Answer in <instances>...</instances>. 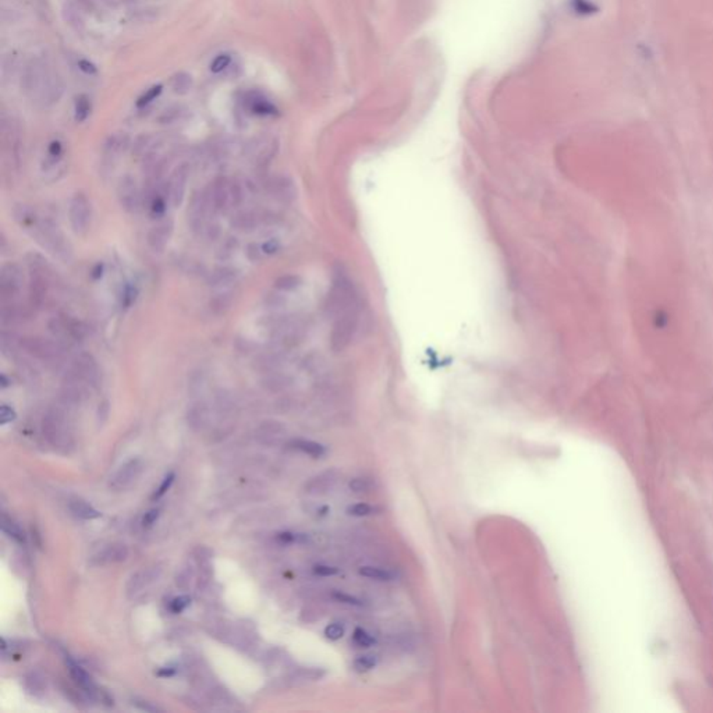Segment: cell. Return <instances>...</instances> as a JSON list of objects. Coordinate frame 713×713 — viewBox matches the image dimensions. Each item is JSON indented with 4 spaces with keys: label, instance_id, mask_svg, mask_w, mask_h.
<instances>
[{
    "label": "cell",
    "instance_id": "obj_40",
    "mask_svg": "<svg viewBox=\"0 0 713 713\" xmlns=\"http://www.w3.org/2000/svg\"><path fill=\"white\" fill-rule=\"evenodd\" d=\"M175 478H176V475H175L173 472H170V474H169V475L163 479V482L160 484V486L155 491V494L152 495V500L160 499V498H162V496H163V495H165V494L170 489V486H172V485H173V482H175Z\"/></svg>",
    "mask_w": 713,
    "mask_h": 713
},
{
    "label": "cell",
    "instance_id": "obj_49",
    "mask_svg": "<svg viewBox=\"0 0 713 713\" xmlns=\"http://www.w3.org/2000/svg\"><path fill=\"white\" fill-rule=\"evenodd\" d=\"M134 705H136V707H138L140 709H143L145 712H156V711H159L156 707H152V705H149V704H143V701H136V702H134Z\"/></svg>",
    "mask_w": 713,
    "mask_h": 713
},
{
    "label": "cell",
    "instance_id": "obj_31",
    "mask_svg": "<svg viewBox=\"0 0 713 713\" xmlns=\"http://www.w3.org/2000/svg\"><path fill=\"white\" fill-rule=\"evenodd\" d=\"M1 530L10 538H13L14 540H17L20 543L26 542V536L23 534L21 528L11 518H9L6 514H3V518H1Z\"/></svg>",
    "mask_w": 713,
    "mask_h": 713
},
{
    "label": "cell",
    "instance_id": "obj_10",
    "mask_svg": "<svg viewBox=\"0 0 713 713\" xmlns=\"http://www.w3.org/2000/svg\"><path fill=\"white\" fill-rule=\"evenodd\" d=\"M70 374L85 382L88 386H97L101 381V369L95 356L85 352H81L74 356Z\"/></svg>",
    "mask_w": 713,
    "mask_h": 713
},
{
    "label": "cell",
    "instance_id": "obj_32",
    "mask_svg": "<svg viewBox=\"0 0 713 713\" xmlns=\"http://www.w3.org/2000/svg\"><path fill=\"white\" fill-rule=\"evenodd\" d=\"M192 87V78L187 72H178L172 80V88L176 94H185Z\"/></svg>",
    "mask_w": 713,
    "mask_h": 713
},
{
    "label": "cell",
    "instance_id": "obj_14",
    "mask_svg": "<svg viewBox=\"0 0 713 713\" xmlns=\"http://www.w3.org/2000/svg\"><path fill=\"white\" fill-rule=\"evenodd\" d=\"M209 214L205 207L204 201V194L202 192H194L190 201L188 207V223L192 229V232L202 233L207 230V220Z\"/></svg>",
    "mask_w": 713,
    "mask_h": 713
},
{
    "label": "cell",
    "instance_id": "obj_11",
    "mask_svg": "<svg viewBox=\"0 0 713 713\" xmlns=\"http://www.w3.org/2000/svg\"><path fill=\"white\" fill-rule=\"evenodd\" d=\"M117 197L121 208L129 214H136L141 207V192L136 180L124 176L117 187Z\"/></svg>",
    "mask_w": 713,
    "mask_h": 713
},
{
    "label": "cell",
    "instance_id": "obj_26",
    "mask_svg": "<svg viewBox=\"0 0 713 713\" xmlns=\"http://www.w3.org/2000/svg\"><path fill=\"white\" fill-rule=\"evenodd\" d=\"M70 510L75 517L82 520H95L101 517V513L84 500H72Z\"/></svg>",
    "mask_w": 713,
    "mask_h": 713
},
{
    "label": "cell",
    "instance_id": "obj_8",
    "mask_svg": "<svg viewBox=\"0 0 713 713\" xmlns=\"http://www.w3.org/2000/svg\"><path fill=\"white\" fill-rule=\"evenodd\" d=\"M21 287H23L21 268L14 262L4 263L0 271V297L3 305L14 304V300L20 294Z\"/></svg>",
    "mask_w": 713,
    "mask_h": 713
},
{
    "label": "cell",
    "instance_id": "obj_46",
    "mask_svg": "<svg viewBox=\"0 0 713 713\" xmlns=\"http://www.w3.org/2000/svg\"><path fill=\"white\" fill-rule=\"evenodd\" d=\"M236 249H237V244H236V243H233V241H227V243L222 247V251H220L222 258H224V259L230 258V256L233 255V251H236Z\"/></svg>",
    "mask_w": 713,
    "mask_h": 713
},
{
    "label": "cell",
    "instance_id": "obj_13",
    "mask_svg": "<svg viewBox=\"0 0 713 713\" xmlns=\"http://www.w3.org/2000/svg\"><path fill=\"white\" fill-rule=\"evenodd\" d=\"M173 220L170 217L160 219L148 233V246L155 252H162L170 241L173 234Z\"/></svg>",
    "mask_w": 713,
    "mask_h": 713
},
{
    "label": "cell",
    "instance_id": "obj_39",
    "mask_svg": "<svg viewBox=\"0 0 713 713\" xmlns=\"http://www.w3.org/2000/svg\"><path fill=\"white\" fill-rule=\"evenodd\" d=\"M230 62H232L230 55H227V53H222V55L216 56V59H214V62L211 63V67H209V69H211V72H214V74H219V72H222L223 70H226V69L229 67Z\"/></svg>",
    "mask_w": 713,
    "mask_h": 713
},
{
    "label": "cell",
    "instance_id": "obj_34",
    "mask_svg": "<svg viewBox=\"0 0 713 713\" xmlns=\"http://www.w3.org/2000/svg\"><path fill=\"white\" fill-rule=\"evenodd\" d=\"M374 482L365 477H356L349 482V488L354 494H366L374 489Z\"/></svg>",
    "mask_w": 713,
    "mask_h": 713
},
{
    "label": "cell",
    "instance_id": "obj_1",
    "mask_svg": "<svg viewBox=\"0 0 713 713\" xmlns=\"http://www.w3.org/2000/svg\"><path fill=\"white\" fill-rule=\"evenodd\" d=\"M359 300L356 287L343 272H336L327 297V312L332 318L330 344L334 352H342L354 339L359 323Z\"/></svg>",
    "mask_w": 713,
    "mask_h": 713
},
{
    "label": "cell",
    "instance_id": "obj_37",
    "mask_svg": "<svg viewBox=\"0 0 713 713\" xmlns=\"http://www.w3.org/2000/svg\"><path fill=\"white\" fill-rule=\"evenodd\" d=\"M344 633H346V627H344V624L337 623V621L330 623V624L325 628V637H326L327 640H330V641H337V640L343 638Z\"/></svg>",
    "mask_w": 713,
    "mask_h": 713
},
{
    "label": "cell",
    "instance_id": "obj_12",
    "mask_svg": "<svg viewBox=\"0 0 713 713\" xmlns=\"http://www.w3.org/2000/svg\"><path fill=\"white\" fill-rule=\"evenodd\" d=\"M188 178H190V168H188V165L183 163L175 169V172L169 178L168 185H166V192H168V198H169L172 207L178 208L183 204Z\"/></svg>",
    "mask_w": 713,
    "mask_h": 713
},
{
    "label": "cell",
    "instance_id": "obj_4",
    "mask_svg": "<svg viewBox=\"0 0 713 713\" xmlns=\"http://www.w3.org/2000/svg\"><path fill=\"white\" fill-rule=\"evenodd\" d=\"M36 241L56 258L63 262H70L72 258V247L67 237L60 230L59 224L46 216H39L34 227L30 230Z\"/></svg>",
    "mask_w": 713,
    "mask_h": 713
},
{
    "label": "cell",
    "instance_id": "obj_27",
    "mask_svg": "<svg viewBox=\"0 0 713 713\" xmlns=\"http://www.w3.org/2000/svg\"><path fill=\"white\" fill-rule=\"evenodd\" d=\"M358 574L361 577L368 578V579H375V581H382V582H385V581L388 582V581L394 579V574L392 571L383 569V567H378V566H362L358 569Z\"/></svg>",
    "mask_w": 713,
    "mask_h": 713
},
{
    "label": "cell",
    "instance_id": "obj_28",
    "mask_svg": "<svg viewBox=\"0 0 713 713\" xmlns=\"http://www.w3.org/2000/svg\"><path fill=\"white\" fill-rule=\"evenodd\" d=\"M347 514L352 517H369L382 513V507L369 503H356L347 507Z\"/></svg>",
    "mask_w": 713,
    "mask_h": 713
},
{
    "label": "cell",
    "instance_id": "obj_44",
    "mask_svg": "<svg viewBox=\"0 0 713 713\" xmlns=\"http://www.w3.org/2000/svg\"><path fill=\"white\" fill-rule=\"evenodd\" d=\"M159 514H160V513H159V510H156V508H155V510H149V511L143 516V527H151V526H152V524H153V523L159 518Z\"/></svg>",
    "mask_w": 713,
    "mask_h": 713
},
{
    "label": "cell",
    "instance_id": "obj_3",
    "mask_svg": "<svg viewBox=\"0 0 713 713\" xmlns=\"http://www.w3.org/2000/svg\"><path fill=\"white\" fill-rule=\"evenodd\" d=\"M209 217L217 212H227L244 201L243 185L237 180L217 178L202 192Z\"/></svg>",
    "mask_w": 713,
    "mask_h": 713
},
{
    "label": "cell",
    "instance_id": "obj_30",
    "mask_svg": "<svg viewBox=\"0 0 713 713\" xmlns=\"http://www.w3.org/2000/svg\"><path fill=\"white\" fill-rule=\"evenodd\" d=\"M378 665V658L375 655H361L353 660V669L356 673H368Z\"/></svg>",
    "mask_w": 713,
    "mask_h": 713
},
{
    "label": "cell",
    "instance_id": "obj_2",
    "mask_svg": "<svg viewBox=\"0 0 713 713\" xmlns=\"http://www.w3.org/2000/svg\"><path fill=\"white\" fill-rule=\"evenodd\" d=\"M24 89L33 101L42 107L53 105L62 95V85L58 75L40 60H33L24 74Z\"/></svg>",
    "mask_w": 713,
    "mask_h": 713
},
{
    "label": "cell",
    "instance_id": "obj_5",
    "mask_svg": "<svg viewBox=\"0 0 713 713\" xmlns=\"http://www.w3.org/2000/svg\"><path fill=\"white\" fill-rule=\"evenodd\" d=\"M28 269H30V297L33 307H40L50 282V269L46 261L39 254L28 255Z\"/></svg>",
    "mask_w": 713,
    "mask_h": 713
},
{
    "label": "cell",
    "instance_id": "obj_7",
    "mask_svg": "<svg viewBox=\"0 0 713 713\" xmlns=\"http://www.w3.org/2000/svg\"><path fill=\"white\" fill-rule=\"evenodd\" d=\"M49 330L53 333V336L58 339L60 344L62 342H65L69 346L81 343L87 336L85 325L66 315L55 317L49 322Z\"/></svg>",
    "mask_w": 713,
    "mask_h": 713
},
{
    "label": "cell",
    "instance_id": "obj_25",
    "mask_svg": "<svg viewBox=\"0 0 713 713\" xmlns=\"http://www.w3.org/2000/svg\"><path fill=\"white\" fill-rule=\"evenodd\" d=\"M291 447L297 449L314 459H321L326 455V447L314 440H305V439H295L291 442Z\"/></svg>",
    "mask_w": 713,
    "mask_h": 713
},
{
    "label": "cell",
    "instance_id": "obj_24",
    "mask_svg": "<svg viewBox=\"0 0 713 713\" xmlns=\"http://www.w3.org/2000/svg\"><path fill=\"white\" fill-rule=\"evenodd\" d=\"M234 301V293L232 288H224V290H217L211 300V310L214 314H224Z\"/></svg>",
    "mask_w": 713,
    "mask_h": 713
},
{
    "label": "cell",
    "instance_id": "obj_38",
    "mask_svg": "<svg viewBox=\"0 0 713 713\" xmlns=\"http://www.w3.org/2000/svg\"><path fill=\"white\" fill-rule=\"evenodd\" d=\"M301 283L300 278L298 276H294V275H285V276H282L276 281V288L278 290H282V291H291L294 288H297L298 285Z\"/></svg>",
    "mask_w": 713,
    "mask_h": 713
},
{
    "label": "cell",
    "instance_id": "obj_16",
    "mask_svg": "<svg viewBox=\"0 0 713 713\" xmlns=\"http://www.w3.org/2000/svg\"><path fill=\"white\" fill-rule=\"evenodd\" d=\"M127 146L129 137L126 134L110 136L104 145V165L111 166V163H114L121 156V153H124Z\"/></svg>",
    "mask_w": 713,
    "mask_h": 713
},
{
    "label": "cell",
    "instance_id": "obj_22",
    "mask_svg": "<svg viewBox=\"0 0 713 713\" xmlns=\"http://www.w3.org/2000/svg\"><path fill=\"white\" fill-rule=\"evenodd\" d=\"M271 190H272V194L283 202H291L295 198L294 184L288 178H275L271 183Z\"/></svg>",
    "mask_w": 713,
    "mask_h": 713
},
{
    "label": "cell",
    "instance_id": "obj_17",
    "mask_svg": "<svg viewBox=\"0 0 713 713\" xmlns=\"http://www.w3.org/2000/svg\"><path fill=\"white\" fill-rule=\"evenodd\" d=\"M239 281V272L234 268L230 266H220L214 269V273L209 278V285L217 288V290H224V288H232Z\"/></svg>",
    "mask_w": 713,
    "mask_h": 713
},
{
    "label": "cell",
    "instance_id": "obj_33",
    "mask_svg": "<svg viewBox=\"0 0 713 713\" xmlns=\"http://www.w3.org/2000/svg\"><path fill=\"white\" fill-rule=\"evenodd\" d=\"M353 642L359 648H371L376 643V638L362 627H356L353 633Z\"/></svg>",
    "mask_w": 713,
    "mask_h": 713
},
{
    "label": "cell",
    "instance_id": "obj_19",
    "mask_svg": "<svg viewBox=\"0 0 713 713\" xmlns=\"http://www.w3.org/2000/svg\"><path fill=\"white\" fill-rule=\"evenodd\" d=\"M67 665H69V670L72 673V677L74 678V681L87 692L89 694L91 697H95L99 694L97 685L94 684L92 678L89 677V675L82 669L80 668L74 660H72L70 658H67Z\"/></svg>",
    "mask_w": 713,
    "mask_h": 713
},
{
    "label": "cell",
    "instance_id": "obj_47",
    "mask_svg": "<svg viewBox=\"0 0 713 713\" xmlns=\"http://www.w3.org/2000/svg\"><path fill=\"white\" fill-rule=\"evenodd\" d=\"M78 66H80V69L82 72H87V74H97V67L91 62H88V60H80Z\"/></svg>",
    "mask_w": 713,
    "mask_h": 713
},
{
    "label": "cell",
    "instance_id": "obj_20",
    "mask_svg": "<svg viewBox=\"0 0 713 713\" xmlns=\"http://www.w3.org/2000/svg\"><path fill=\"white\" fill-rule=\"evenodd\" d=\"M127 556H129V549L126 548V545L116 543V545H110V546H107V549H104L95 557V560L98 565H110V563L123 562L127 559Z\"/></svg>",
    "mask_w": 713,
    "mask_h": 713
},
{
    "label": "cell",
    "instance_id": "obj_18",
    "mask_svg": "<svg viewBox=\"0 0 713 713\" xmlns=\"http://www.w3.org/2000/svg\"><path fill=\"white\" fill-rule=\"evenodd\" d=\"M337 478H339V474L336 471H326V472H322L320 475H317L315 478H312L310 481V484L307 485V489L310 494H314V495H323L326 492H329L337 482Z\"/></svg>",
    "mask_w": 713,
    "mask_h": 713
},
{
    "label": "cell",
    "instance_id": "obj_15",
    "mask_svg": "<svg viewBox=\"0 0 713 713\" xmlns=\"http://www.w3.org/2000/svg\"><path fill=\"white\" fill-rule=\"evenodd\" d=\"M143 469V463L138 459L130 460L129 463L120 467V469L116 472V475L111 478V486L114 489H124L127 488L136 478L140 475Z\"/></svg>",
    "mask_w": 713,
    "mask_h": 713
},
{
    "label": "cell",
    "instance_id": "obj_9",
    "mask_svg": "<svg viewBox=\"0 0 713 713\" xmlns=\"http://www.w3.org/2000/svg\"><path fill=\"white\" fill-rule=\"evenodd\" d=\"M91 202L84 192H77L72 195L69 208L70 224L75 234L84 236L91 224Z\"/></svg>",
    "mask_w": 713,
    "mask_h": 713
},
{
    "label": "cell",
    "instance_id": "obj_45",
    "mask_svg": "<svg viewBox=\"0 0 713 713\" xmlns=\"http://www.w3.org/2000/svg\"><path fill=\"white\" fill-rule=\"evenodd\" d=\"M136 294H137V291H136V288H134V287H130V285H129V287H126V291H124L123 300H124V304H126L127 307H129V305H131V304L136 301Z\"/></svg>",
    "mask_w": 713,
    "mask_h": 713
},
{
    "label": "cell",
    "instance_id": "obj_42",
    "mask_svg": "<svg viewBox=\"0 0 713 713\" xmlns=\"http://www.w3.org/2000/svg\"><path fill=\"white\" fill-rule=\"evenodd\" d=\"M312 571L315 575H320V577H333L340 572V569H337L334 566H329V565H317Z\"/></svg>",
    "mask_w": 713,
    "mask_h": 713
},
{
    "label": "cell",
    "instance_id": "obj_48",
    "mask_svg": "<svg viewBox=\"0 0 713 713\" xmlns=\"http://www.w3.org/2000/svg\"><path fill=\"white\" fill-rule=\"evenodd\" d=\"M279 250V241L278 240H271L263 246V251L268 254H273Z\"/></svg>",
    "mask_w": 713,
    "mask_h": 713
},
{
    "label": "cell",
    "instance_id": "obj_50",
    "mask_svg": "<svg viewBox=\"0 0 713 713\" xmlns=\"http://www.w3.org/2000/svg\"><path fill=\"white\" fill-rule=\"evenodd\" d=\"M175 673H176V670H175L173 668H165V669L158 670V673H156V675H158L159 677H172V676H175Z\"/></svg>",
    "mask_w": 713,
    "mask_h": 713
},
{
    "label": "cell",
    "instance_id": "obj_29",
    "mask_svg": "<svg viewBox=\"0 0 713 713\" xmlns=\"http://www.w3.org/2000/svg\"><path fill=\"white\" fill-rule=\"evenodd\" d=\"M91 114V99L87 95H80L75 98L74 116L78 123H82Z\"/></svg>",
    "mask_w": 713,
    "mask_h": 713
},
{
    "label": "cell",
    "instance_id": "obj_21",
    "mask_svg": "<svg viewBox=\"0 0 713 713\" xmlns=\"http://www.w3.org/2000/svg\"><path fill=\"white\" fill-rule=\"evenodd\" d=\"M232 227L239 230V232H243V233H250V232H254L256 227H258V223H259V217L258 214L252 211H241L239 214H234L233 219H232Z\"/></svg>",
    "mask_w": 713,
    "mask_h": 713
},
{
    "label": "cell",
    "instance_id": "obj_36",
    "mask_svg": "<svg viewBox=\"0 0 713 713\" xmlns=\"http://www.w3.org/2000/svg\"><path fill=\"white\" fill-rule=\"evenodd\" d=\"M162 91H163V85H160V84L151 87L149 89H146V92H143V95L140 97V99L137 101V107H143L149 105L162 94Z\"/></svg>",
    "mask_w": 713,
    "mask_h": 713
},
{
    "label": "cell",
    "instance_id": "obj_43",
    "mask_svg": "<svg viewBox=\"0 0 713 713\" xmlns=\"http://www.w3.org/2000/svg\"><path fill=\"white\" fill-rule=\"evenodd\" d=\"M16 418V413L11 407L9 406H1L0 407V424H7Z\"/></svg>",
    "mask_w": 713,
    "mask_h": 713
},
{
    "label": "cell",
    "instance_id": "obj_23",
    "mask_svg": "<svg viewBox=\"0 0 713 713\" xmlns=\"http://www.w3.org/2000/svg\"><path fill=\"white\" fill-rule=\"evenodd\" d=\"M246 104L250 107L251 111H254L255 114L272 116V114L278 113L276 107H273L269 101H266L265 98H262L259 94H255V92H250L247 95Z\"/></svg>",
    "mask_w": 713,
    "mask_h": 713
},
{
    "label": "cell",
    "instance_id": "obj_6",
    "mask_svg": "<svg viewBox=\"0 0 713 713\" xmlns=\"http://www.w3.org/2000/svg\"><path fill=\"white\" fill-rule=\"evenodd\" d=\"M21 349L43 362H58L63 356V346L59 342H53L40 336H28L21 339Z\"/></svg>",
    "mask_w": 713,
    "mask_h": 713
},
{
    "label": "cell",
    "instance_id": "obj_41",
    "mask_svg": "<svg viewBox=\"0 0 713 713\" xmlns=\"http://www.w3.org/2000/svg\"><path fill=\"white\" fill-rule=\"evenodd\" d=\"M190 604H191V598L187 595H183V597H178L172 601L170 610L173 613H181L183 610H185V607L190 606Z\"/></svg>",
    "mask_w": 713,
    "mask_h": 713
},
{
    "label": "cell",
    "instance_id": "obj_35",
    "mask_svg": "<svg viewBox=\"0 0 713 713\" xmlns=\"http://www.w3.org/2000/svg\"><path fill=\"white\" fill-rule=\"evenodd\" d=\"M332 598L336 602L344 604V605H349V606L361 607L364 605V602L358 597L352 595V594H347V592H343V591H334V592H332Z\"/></svg>",
    "mask_w": 713,
    "mask_h": 713
}]
</instances>
